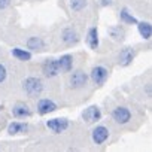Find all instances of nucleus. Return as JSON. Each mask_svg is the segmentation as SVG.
I'll list each match as a JSON object with an SVG mask.
<instances>
[{
    "mask_svg": "<svg viewBox=\"0 0 152 152\" xmlns=\"http://www.w3.org/2000/svg\"><path fill=\"white\" fill-rule=\"evenodd\" d=\"M23 91L30 97V99H36L42 94L43 91V81L37 76H28L23 81Z\"/></svg>",
    "mask_w": 152,
    "mask_h": 152,
    "instance_id": "obj_1",
    "label": "nucleus"
},
{
    "mask_svg": "<svg viewBox=\"0 0 152 152\" xmlns=\"http://www.w3.org/2000/svg\"><path fill=\"white\" fill-rule=\"evenodd\" d=\"M88 78L91 79V82L97 87H102L107 82L109 79V70L104 67V66H94L91 69V73Z\"/></svg>",
    "mask_w": 152,
    "mask_h": 152,
    "instance_id": "obj_2",
    "label": "nucleus"
},
{
    "mask_svg": "<svg viewBox=\"0 0 152 152\" xmlns=\"http://www.w3.org/2000/svg\"><path fill=\"white\" fill-rule=\"evenodd\" d=\"M88 79H90L88 75L84 70H75L69 76V85L73 90H79V88H84L88 84Z\"/></svg>",
    "mask_w": 152,
    "mask_h": 152,
    "instance_id": "obj_3",
    "label": "nucleus"
},
{
    "mask_svg": "<svg viewBox=\"0 0 152 152\" xmlns=\"http://www.w3.org/2000/svg\"><path fill=\"white\" fill-rule=\"evenodd\" d=\"M131 118H133V113H131V110H130L128 107H125V106H116V107L112 110V119H113L116 124H119V125L128 124V122L131 121Z\"/></svg>",
    "mask_w": 152,
    "mask_h": 152,
    "instance_id": "obj_4",
    "label": "nucleus"
},
{
    "mask_svg": "<svg viewBox=\"0 0 152 152\" xmlns=\"http://www.w3.org/2000/svg\"><path fill=\"white\" fill-rule=\"evenodd\" d=\"M42 73L45 78H55L60 75V67H58V61L55 58H46L42 63Z\"/></svg>",
    "mask_w": 152,
    "mask_h": 152,
    "instance_id": "obj_5",
    "label": "nucleus"
},
{
    "mask_svg": "<svg viewBox=\"0 0 152 152\" xmlns=\"http://www.w3.org/2000/svg\"><path fill=\"white\" fill-rule=\"evenodd\" d=\"M46 127L54 134H60L69 128V119L67 118H52V119L46 121Z\"/></svg>",
    "mask_w": 152,
    "mask_h": 152,
    "instance_id": "obj_6",
    "label": "nucleus"
},
{
    "mask_svg": "<svg viewBox=\"0 0 152 152\" xmlns=\"http://www.w3.org/2000/svg\"><path fill=\"white\" fill-rule=\"evenodd\" d=\"M109 134H110V131H109V128H107L106 125H97V127L93 128L91 139H93V142H94L96 145H103V143L107 142Z\"/></svg>",
    "mask_w": 152,
    "mask_h": 152,
    "instance_id": "obj_7",
    "label": "nucleus"
},
{
    "mask_svg": "<svg viewBox=\"0 0 152 152\" xmlns=\"http://www.w3.org/2000/svg\"><path fill=\"white\" fill-rule=\"evenodd\" d=\"M82 119L87 122V124H94L97 121L102 119V109L96 104L87 107L84 112H82Z\"/></svg>",
    "mask_w": 152,
    "mask_h": 152,
    "instance_id": "obj_8",
    "label": "nucleus"
},
{
    "mask_svg": "<svg viewBox=\"0 0 152 152\" xmlns=\"http://www.w3.org/2000/svg\"><path fill=\"white\" fill-rule=\"evenodd\" d=\"M134 57H136V51L134 48L131 46H125L119 51V55H118V63L119 66L122 67H128L133 61H134Z\"/></svg>",
    "mask_w": 152,
    "mask_h": 152,
    "instance_id": "obj_9",
    "label": "nucleus"
},
{
    "mask_svg": "<svg viewBox=\"0 0 152 152\" xmlns=\"http://www.w3.org/2000/svg\"><path fill=\"white\" fill-rule=\"evenodd\" d=\"M36 109H37V113L39 115H48L51 112H55L58 109V106L51 99H39L37 100V104H36Z\"/></svg>",
    "mask_w": 152,
    "mask_h": 152,
    "instance_id": "obj_10",
    "label": "nucleus"
},
{
    "mask_svg": "<svg viewBox=\"0 0 152 152\" xmlns=\"http://www.w3.org/2000/svg\"><path fill=\"white\" fill-rule=\"evenodd\" d=\"M61 40H63L64 45L72 46V45H76L79 42V34H78V31H76L75 28L67 27V28H64L61 31Z\"/></svg>",
    "mask_w": 152,
    "mask_h": 152,
    "instance_id": "obj_11",
    "label": "nucleus"
},
{
    "mask_svg": "<svg viewBox=\"0 0 152 152\" xmlns=\"http://www.w3.org/2000/svg\"><path fill=\"white\" fill-rule=\"evenodd\" d=\"M12 115L17 119H26V118H30L31 116V109L28 107V104H26L23 102H18L12 107Z\"/></svg>",
    "mask_w": 152,
    "mask_h": 152,
    "instance_id": "obj_12",
    "label": "nucleus"
},
{
    "mask_svg": "<svg viewBox=\"0 0 152 152\" xmlns=\"http://www.w3.org/2000/svg\"><path fill=\"white\" fill-rule=\"evenodd\" d=\"M58 67H60V73H70L73 70V55L72 54H63L58 60Z\"/></svg>",
    "mask_w": 152,
    "mask_h": 152,
    "instance_id": "obj_13",
    "label": "nucleus"
},
{
    "mask_svg": "<svg viewBox=\"0 0 152 152\" xmlns=\"http://www.w3.org/2000/svg\"><path fill=\"white\" fill-rule=\"evenodd\" d=\"M85 40H87V45H88L91 49H94V51L99 49V46H100V37H99V30H97V27H91V28L88 30Z\"/></svg>",
    "mask_w": 152,
    "mask_h": 152,
    "instance_id": "obj_14",
    "label": "nucleus"
},
{
    "mask_svg": "<svg viewBox=\"0 0 152 152\" xmlns=\"http://www.w3.org/2000/svg\"><path fill=\"white\" fill-rule=\"evenodd\" d=\"M26 46H27L28 51H43L46 45H45V40H43L42 37H39V36H31V37L27 39Z\"/></svg>",
    "mask_w": 152,
    "mask_h": 152,
    "instance_id": "obj_15",
    "label": "nucleus"
},
{
    "mask_svg": "<svg viewBox=\"0 0 152 152\" xmlns=\"http://www.w3.org/2000/svg\"><path fill=\"white\" fill-rule=\"evenodd\" d=\"M136 26H137L139 34H140L145 40H149L151 36H152V26H151V23H148V21H137Z\"/></svg>",
    "mask_w": 152,
    "mask_h": 152,
    "instance_id": "obj_16",
    "label": "nucleus"
},
{
    "mask_svg": "<svg viewBox=\"0 0 152 152\" xmlns=\"http://www.w3.org/2000/svg\"><path fill=\"white\" fill-rule=\"evenodd\" d=\"M28 130V124L27 122H18V121H14L8 125V133L11 136L14 134H21V133H27Z\"/></svg>",
    "mask_w": 152,
    "mask_h": 152,
    "instance_id": "obj_17",
    "label": "nucleus"
},
{
    "mask_svg": "<svg viewBox=\"0 0 152 152\" xmlns=\"http://www.w3.org/2000/svg\"><path fill=\"white\" fill-rule=\"evenodd\" d=\"M119 20H121L122 24H127V26H133V24L136 26L137 21H139V20H137V18H136V17H134L127 8H122V9L119 11Z\"/></svg>",
    "mask_w": 152,
    "mask_h": 152,
    "instance_id": "obj_18",
    "label": "nucleus"
},
{
    "mask_svg": "<svg viewBox=\"0 0 152 152\" xmlns=\"http://www.w3.org/2000/svg\"><path fill=\"white\" fill-rule=\"evenodd\" d=\"M107 33H109V36H110L113 40H116V42H121V40H124V37H125V28L121 27V26H112V27H109Z\"/></svg>",
    "mask_w": 152,
    "mask_h": 152,
    "instance_id": "obj_19",
    "label": "nucleus"
},
{
    "mask_svg": "<svg viewBox=\"0 0 152 152\" xmlns=\"http://www.w3.org/2000/svg\"><path fill=\"white\" fill-rule=\"evenodd\" d=\"M12 55L20 60V61H30L31 60V52L28 49H23V48H14L12 51Z\"/></svg>",
    "mask_w": 152,
    "mask_h": 152,
    "instance_id": "obj_20",
    "label": "nucleus"
},
{
    "mask_svg": "<svg viewBox=\"0 0 152 152\" xmlns=\"http://www.w3.org/2000/svg\"><path fill=\"white\" fill-rule=\"evenodd\" d=\"M69 6L73 12H81L88 6V0H69Z\"/></svg>",
    "mask_w": 152,
    "mask_h": 152,
    "instance_id": "obj_21",
    "label": "nucleus"
},
{
    "mask_svg": "<svg viewBox=\"0 0 152 152\" xmlns=\"http://www.w3.org/2000/svg\"><path fill=\"white\" fill-rule=\"evenodd\" d=\"M6 78H8V69L5 64L0 63V84H3L6 81Z\"/></svg>",
    "mask_w": 152,
    "mask_h": 152,
    "instance_id": "obj_22",
    "label": "nucleus"
},
{
    "mask_svg": "<svg viewBox=\"0 0 152 152\" xmlns=\"http://www.w3.org/2000/svg\"><path fill=\"white\" fill-rule=\"evenodd\" d=\"M11 2H12V0H0V11L6 9V8L11 5Z\"/></svg>",
    "mask_w": 152,
    "mask_h": 152,
    "instance_id": "obj_23",
    "label": "nucleus"
},
{
    "mask_svg": "<svg viewBox=\"0 0 152 152\" xmlns=\"http://www.w3.org/2000/svg\"><path fill=\"white\" fill-rule=\"evenodd\" d=\"M112 0H102V6H110Z\"/></svg>",
    "mask_w": 152,
    "mask_h": 152,
    "instance_id": "obj_24",
    "label": "nucleus"
},
{
    "mask_svg": "<svg viewBox=\"0 0 152 152\" xmlns=\"http://www.w3.org/2000/svg\"><path fill=\"white\" fill-rule=\"evenodd\" d=\"M0 109H3V107H0Z\"/></svg>",
    "mask_w": 152,
    "mask_h": 152,
    "instance_id": "obj_25",
    "label": "nucleus"
}]
</instances>
